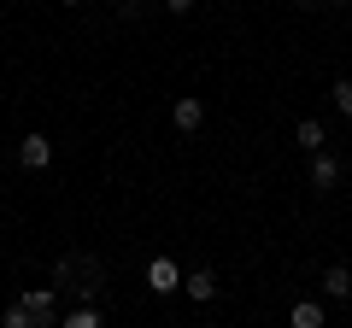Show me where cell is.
<instances>
[{"mask_svg": "<svg viewBox=\"0 0 352 328\" xmlns=\"http://www.w3.org/2000/svg\"><path fill=\"white\" fill-rule=\"evenodd\" d=\"M53 288L76 293V299H94V293L106 288V264L94 253H65L59 264H53Z\"/></svg>", "mask_w": 352, "mask_h": 328, "instance_id": "obj_1", "label": "cell"}, {"mask_svg": "<svg viewBox=\"0 0 352 328\" xmlns=\"http://www.w3.org/2000/svg\"><path fill=\"white\" fill-rule=\"evenodd\" d=\"M24 311L36 316V328L59 323V288H24Z\"/></svg>", "mask_w": 352, "mask_h": 328, "instance_id": "obj_2", "label": "cell"}, {"mask_svg": "<svg viewBox=\"0 0 352 328\" xmlns=\"http://www.w3.org/2000/svg\"><path fill=\"white\" fill-rule=\"evenodd\" d=\"M311 188H317V194H335V188H340V159H335L329 147L311 152Z\"/></svg>", "mask_w": 352, "mask_h": 328, "instance_id": "obj_3", "label": "cell"}, {"mask_svg": "<svg viewBox=\"0 0 352 328\" xmlns=\"http://www.w3.org/2000/svg\"><path fill=\"white\" fill-rule=\"evenodd\" d=\"M18 164H24V170H47L53 164V141L47 135H24L18 141Z\"/></svg>", "mask_w": 352, "mask_h": 328, "instance_id": "obj_4", "label": "cell"}, {"mask_svg": "<svg viewBox=\"0 0 352 328\" xmlns=\"http://www.w3.org/2000/svg\"><path fill=\"white\" fill-rule=\"evenodd\" d=\"M170 124H176V135H200L206 100H176V106H170Z\"/></svg>", "mask_w": 352, "mask_h": 328, "instance_id": "obj_5", "label": "cell"}, {"mask_svg": "<svg viewBox=\"0 0 352 328\" xmlns=\"http://www.w3.org/2000/svg\"><path fill=\"white\" fill-rule=\"evenodd\" d=\"M317 293H323V299H352V270L346 264H329L323 276H317Z\"/></svg>", "mask_w": 352, "mask_h": 328, "instance_id": "obj_6", "label": "cell"}, {"mask_svg": "<svg viewBox=\"0 0 352 328\" xmlns=\"http://www.w3.org/2000/svg\"><path fill=\"white\" fill-rule=\"evenodd\" d=\"M182 293H188L194 305H212L217 299V276L212 270H188V276H182Z\"/></svg>", "mask_w": 352, "mask_h": 328, "instance_id": "obj_7", "label": "cell"}, {"mask_svg": "<svg viewBox=\"0 0 352 328\" xmlns=\"http://www.w3.org/2000/svg\"><path fill=\"white\" fill-rule=\"evenodd\" d=\"M147 288H153V293H176V288H182L170 258H153V264H147Z\"/></svg>", "mask_w": 352, "mask_h": 328, "instance_id": "obj_8", "label": "cell"}, {"mask_svg": "<svg viewBox=\"0 0 352 328\" xmlns=\"http://www.w3.org/2000/svg\"><path fill=\"white\" fill-rule=\"evenodd\" d=\"M323 316H329L323 299H300V305L288 311V323H294V328H323Z\"/></svg>", "mask_w": 352, "mask_h": 328, "instance_id": "obj_9", "label": "cell"}, {"mask_svg": "<svg viewBox=\"0 0 352 328\" xmlns=\"http://www.w3.org/2000/svg\"><path fill=\"white\" fill-rule=\"evenodd\" d=\"M294 141H300L305 152H317V147H329V129L317 124V117H300V129H294Z\"/></svg>", "mask_w": 352, "mask_h": 328, "instance_id": "obj_10", "label": "cell"}, {"mask_svg": "<svg viewBox=\"0 0 352 328\" xmlns=\"http://www.w3.org/2000/svg\"><path fill=\"white\" fill-rule=\"evenodd\" d=\"M59 323H65V328H100V311H94V305L82 299L76 311H59Z\"/></svg>", "mask_w": 352, "mask_h": 328, "instance_id": "obj_11", "label": "cell"}, {"mask_svg": "<svg viewBox=\"0 0 352 328\" xmlns=\"http://www.w3.org/2000/svg\"><path fill=\"white\" fill-rule=\"evenodd\" d=\"M0 323H6V328H36V316L24 311V299H18V305H6V311H0Z\"/></svg>", "mask_w": 352, "mask_h": 328, "instance_id": "obj_12", "label": "cell"}, {"mask_svg": "<svg viewBox=\"0 0 352 328\" xmlns=\"http://www.w3.org/2000/svg\"><path fill=\"white\" fill-rule=\"evenodd\" d=\"M335 112L352 117V76H340V82H335Z\"/></svg>", "mask_w": 352, "mask_h": 328, "instance_id": "obj_13", "label": "cell"}, {"mask_svg": "<svg viewBox=\"0 0 352 328\" xmlns=\"http://www.w3.org/2000/svg\"><path fill=\"white\" fill-rule=\"evenodd\" d=\"M118 18H124V24H129V18H141V0H118Z\"/></svg>", "mask_w": 352, "mask_h": 328, "instance_id": "obj_14", "label": "cell"}, {"mask_svg": "<svg viewBox=\"0 0 352 328\" xmlns=\"http://www.w3.org/2000/svg\"><path fill=\"white\" fill-rule=\"evenodd\" d=\"M164 6H170L176 18H182V12H194V0H164Z\"/></svg>", "mask_w": 352, "mask_h": 328, "instance_id": "obj_15", "label": "cell"}, {"mask_svg": "<svg viewBox=\"0 0 352 328\" xmlns=\"http://www.w3.org/2000/svg\"><path fill=\"white\" fill-rule=\"evenodd\" d=\"M294 6H300V12H317V6H329V0H294Z\"/></svg>", "mask_w": 352, "mask_h": 328, "instance_id": "obj_16", "label": "cell"}, {"mask_svg": "<svg viewBox=\"0 0 352 328\" xmlns=\"http://www.w3.org/2000/svg\"><path fill=\"white\" fill-rule=\"evenodd\" d=\"M59 6H82V0H59Z\"/></svg>", "mask_w": 352, "mask_h": 328, "instance_id": "obj_17", "label": "cell"}, {"mask_svg": "<svg viewBox=\"0 0 352 328\" xmlns=\"http://www.w3.org/2000/svg\"><path fill=\"white\" fill-rule=\"evenodd\" d=\"M329 6H352V0H329Z\"/></svg>", "mask_w": 352, "mask_h": 328, "instance_id": "obj_18", "label": "cell"}]
</instances>
